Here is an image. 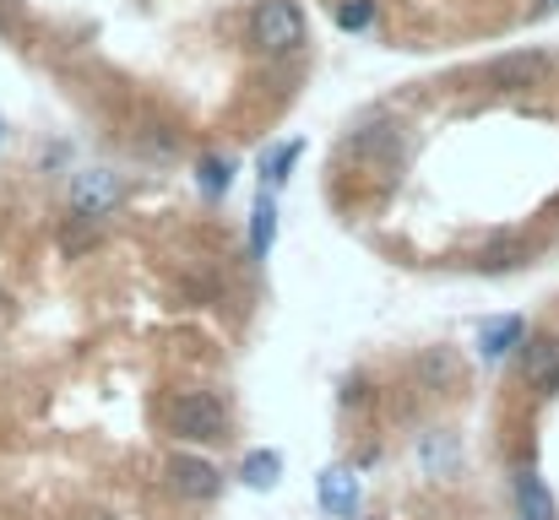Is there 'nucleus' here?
Listing matches in <instances>:
<instances>
[{"instance_id":"nucleus-1","label":"nucleus","mask_w":559,"mask_h":520,"mask_svg":"<svg viewBox=\"0 0 559 520\" xmlns=\"http://www.w3.org/2000/svg\"><path fill=\"white\" fill-rule=\"evenodd\" d=\"M164 428L180 445H223L234 428V412L217 390H175L164 401Z\"/></svg>"},{"instance_id":"nucleus-2","label":"nucleus","mask_w":559,"mask_h":520,"mask_svg":"<svg viewBox=\"0 0 559 520\" xmlns=\"http://www.w3.org/2000/svg\"><path fill=\"white\" fill-rule=\"evenodd\" d=\"M250 49L266 60H288L305 49V11L299 0H255L250 11Z\"/></svg>"},{"instance_id":"nucleus-3","label":"nucleus","mask_w":559,"mask_h":520,"mask_svg":"<svg viewBox=\"0 0 559 520\" xmlns=\"http://www.w3.org/2000/svg\"><path fill=\"white\" fill-rule=\"evenodd\" d=\"M164 477H169V488H175L180 499H190V505H212V499L223 494V472H217L206 456H190V450H175V456H169Z\"/></svg>"},{"instance_id":"nucleus-4","label":"nucleus","mask_w":559,"mask_h":520,"mask_svg":"<svg viewBox=\"0 0 559 520\" xmlns=\"http://www.w3.org/2000/svg\"><path fill=\"white\" fill-rule=\"evenodd\" d=\"M120 201H126V184H120V173L115 169H82L76 179H71V211L87 217V222L109 217Z\"/></svg>"},{"instance_id":"nucleus-5","label":"nucleus","mask_w":559,"mask_h":520,"mask_svg":"<svg viewBox=\"0 0 559 520\" xmlns=\"http://www.w3.org/2000/svg\"><path fill=\"white\" fill-rule=\"evenodd\" d=\"M522 379L538 396H559V337L555 331H538V337L522 342Z\"/></svg>"},{"instance_id":"nucleus-6","label":"nucleus","mask_w":559,"mask_h":520,"mask_svg":"<svg viewBox=\"0 0 559 520\" xmlns=\"http://www.w3.org/2000/svg\"><path fill=\"white\" fill-rule=\"evenodd\" d=\"M544 71H549V60H544V55H533V49H522V55L489 60V65H484V82H489V87H500V93H516V87H533Z\"/></svg>"},{"instance_id":"nucleus-7","label":"nucleus","mask_w":559,"mask_h":520,"mask_svg":"<svg viewBox=\"0 0 559 520\" xmlns=\"http://www.w3.org/2000/svg\"><path fill=\"white\" fill-rule=\"evenodd\" d=\"M511 499H516V516L522 520H559L555 494H549V483L533 467H516L511 472Z\"/></svg>"},{"instance_id":"nucleus-8","label":"nucleus","mask_w":559,"mask_h":520,"mask_svg":"<svg viewBox=\"0 0 559 520\" xmlns=\"http://www.w3.org/2000/svg\"><path fill=\"white\" fill-rule=\"evenodd\" d=\"M522 342H527V321H522V315H495V321H484V331H478L484 363H500L506 352H522Z\"/></svg>"},{"instance_id":"nucleus-9","label":"nucleus","mask_w":559,"mask_h":520,"mask_svg":"<svg viewBox=\"0 0 559 520\" xmlns=\"http://www.w3.org/2000/svg\"><path fill=\"white\" fill-rule=\"evenodd\" d=\"M321 505H326V516L354 520L359 516V477L348 467H326L321 472Z\"/></svg>"},{"instance_id":"nucleus-10","label":"nucleus","mask_w":559,"mask_h":520,"mask_svg":"<svg viewBox=\"0 0 559 520\" xmlns=\"http://www.w3.org/2000/svg\"><path fill=\"white\" fill-rule=\"evenodd\" d=\"M272 244H277V195L261 190L250 206V261H266Z\"/></svg>"},{"instance_id":"nucleus-11","label":"nucleus","mask_w":559,"mask_h":520,"mask_svg":"<svg viewBox=\"0 0 559 520\" xmlns=\"http://www.w3.org/2000/svg\"><path fill=\"white\" fill-rule=\"evenodd\" d=\"M239 483H245L250 494H272V488L283 483V450H250V456L239 461Z\"/></svg>"},{"instance_id":"nucleus-12","label":"nucleus","mask_w":559,"mask_h":520,"mask_svg":"<svg viewBox=\"0 0 559 520\" xmlns=\"http://www.w3.org/2000/svg\"><path fill=\"white\" fill-rule=\"evenodd\" d=\"M343 153L348 158H396L402 153V131L396 125H365V131H354L343 142Z\"/></svg>"},{"instance_id":"nucleus-13","label":"nucleus","mask_w":559,"mask_h":520,"mask_svg":"<svg viewBox=\"0 0 559 520\" xmlns=\"http://www.w3.org/2000/svg\"><path fill=\"white\" fill-rule=\"evenodd\" d=\"M299 158H305V142H299V136H294V142L266 147V153H261V190H272V195H277V190L288 184V173H294Z\"/></svg>"},{"instance_id":"nucleus-14","label":"nucleus","mask_w":559,"mask_h":520,"mask_svg":"<svg viewBox=\"0 0 559 520\" xmlns=\"http://www.w3.org/2000/svg\"><path fill=\"white\" fill-rule=\"evenodd\" d=\"M533 261V244L527 239H495V244H484L478 250V271H516V266H527Z\"/></svg>"},{"instance_id":"nucleus-15","label":"nucleus","mask_w":559,"mask_h":520,"mask_svg":"<svg viewBox=\"0 0 559 520\" xmlns=\"http://www.w3.org/2000/svg\"><path fill=\"white\" fill-rule=\"evenodd\" d=\"M195 190H201L206 201H223V195L234 190V158H223V153H206V158L195 164Z\"/></svg>"},{"instance_id":"nucleus-16","label":"nucleus","mask_w":559,"mask_h":520,"mask_svg":"<svg viewBox=\"0 0 559 520\" xmlns=\"http://www.w3.org/2000/svg\"><path fill=\"white\" fill-rule=\"evenodd\" d=\"M370 22H374V0H343L337 5V27L343 33H365Z\"/></svg>"},{"instance_id":"nucleus-17","label":"nucleus","mask_w":559,"mask_h":520,"mask_svg":"<svg viewBox=\"0 0 559 520\" xmlns=\"http://www.w3.org/2000/svg\"><path fill=\"white\" fill-rule=\"evenodd\" d=\"M0 142H5V120H0Z\"/></svg>"},{"instance_id":"nucleus-18","label":"nucleus","mask_w":559,"mask_h":520,"mask_svg":"<svg viewBox=\"0 0 559 520\" xmlns=\"http://www.w3.org/2000/svg\"><path fill=\"white\" fill-rule=\"evenodd\" d=\"M544 5H559V0H544Z\"/></svg>"},{"instance_id":"nucleus-19","label":"nucleus","mask_w":559,"mask_h":520,"mask_svg":"<svg viewBox=\"0 0 559 520\" xmlns=\"http://www.w3.org/2000/svg\"><path fill=\"white\" fill-rule=\"evenodd\" d=\"M511 520H522V516H511Z\"/></svg>"}]
</instances>
